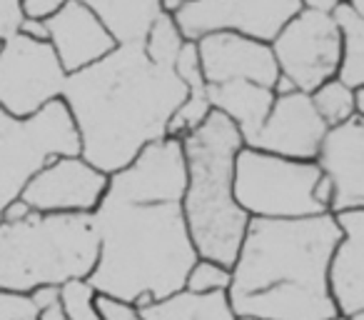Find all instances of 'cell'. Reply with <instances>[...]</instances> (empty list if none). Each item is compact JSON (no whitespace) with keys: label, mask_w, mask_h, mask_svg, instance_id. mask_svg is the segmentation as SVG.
I'll return each instance as SVG.
<instances>
[{"label":"cell","mask_w":364,"mask_h":320,"mask_svg":"<svg viewBox=\"0 0 364 320\" xmlns=\"http://www.w3.org/2000/svg\"><path fill=\"white\" fill-rule=\"evenodd\" d=\"M314 163L334 188L329 213L364 210V123L357 115L344 125L329 128Z\"/></svg>","instance_id":"13"},{"label":"cell","mask_w":364,"mask_h":320,"mask_svg":"<svg viewBox=\"0 0 364 320\" xmlns=\"http://www.w3.org/2000/svg\"><path fill=\"white\" fill-rule=\"evenodd\" d=\"M322 180L317 163L287 160L242 148L235 160V200L250 220H304L327 215L314 200Z\"/></svg>","instance_id":"6"},{"label":"cell","mask_w":364,"mask_h":320,"mask_svg":"<svg viewBox=\"0 0 364 320\" xmlns=\"http://www.w3.org/2000/svg\"><path fill=\"white\" fill-rule=\"evenodd\" d=\"M200 68L208 86L247 81L262 88H274L279 78L272 48L235 33H215L195 43Z\"/></svg>","instance_id":"12"},{"label":"cell","mask_w":364,"mask_h":320,"mask_svg":"<svg viewBox=\"0 0 364 320\" xmlns=\"http://www.w3.org/2000/svg\"><path fill=\"white\" fill-rule=\"evenodd\" d=\"M337 3L339 0H307L304 6L312 8V11H317V13H327V16H332L334 8H337Z\"/></svg>","instance_id":"31"},{"label":"cell","mask_w":364,"mask_h":320,"mask_svg":"<svg viewBox=\"0 0 364 320\" xmlns=\"http://www.w3.org/2000/svg\"><path fill=\"white\" fill-rule=\"evenodd\" d=\"M28 298H31L33 308H36L38 315H41V313L55 308V305L60 303V288H58V285H43V288L33 290Z\"/></svg>","instance_id":"28"},{"label":"cell","mask_w":364,"mask_h":320,"mask_svg":"<svg viewBox=\"0 0 364 320\" xmlns=\"http://www.w3.org/2000/svg\"><path fill=\"white\" fill-rule=\"evenodd\" d=\"M210 105L237 125L242 140H252L255 133L264 125L274 105L272 88L255 86L247 81H232L223 86H210Z\"/></svg>","instance_id":"16"},{"label":"cell","mask_w":364,"mask_h":320,"mask_svg":"<svg viewBox=\"0 0 364 320\" xmlns=\"http://www.w3.org/2000/svg\"><path fill=\"white\" fill-rule=\"evenodd\" d=\"M48 33H50V48L55 51L58 63L65 76L85 71V68L100 63L115 51V41L107 36L102 23L82 0H68L63 8L50 18Z\"/></svg>","instance_id":"14"},{"label":"cell","mask_w":364,"mask_h":320,"mask_svg":"<svg viewBox=\"0 0 364 320\" xmlns=\"http://www.w3.org/2000/svg\"><path fill=\"white\" fill-rule=\"evenodd\" d=\"M142 320H235L232 305L228 293L195 295L188 290L170 295L165 300L137 310Z\"/></svg>","instance_id":"18"},{"label":"cell","mask_w":364,"mask_h":320,"mask_svg":"<svg viewBox=\"0 0 364 320\" xmlns=\"http://www.w3.org/2000/svg\"><path fill=\"white\" fill-rule=\"evenodd\" d=\"M235 320H259V318H252V315H237Z\"/></svg>","instance_id":"36"},{"label":"cell","mask_w":364,"mask_h":320,"mask_svg":"<svg viewBox=\"0 0 364 320\" xmlns=\"http://www.w3.org/2000/svg\"><path fill=\"white\" fill-rule=\"evenodd\" d=\"M60 310L65 320H102L97 310V290L90 280H70L60 285Z\"/></svg>","instance_id":"22"},{"label":"cell","mask_w":364,"mask_h":320,"mask_svg":"<svg viewBox=\"0 0 364 320\" xmlns=\"http://www.w3.org/2000/svg\"><path fill=\"white\" fill-rule=\"evenodd\" d=\"M92 215L33 213L16 225H0V293L31 295L43 285L87 280L97 265Z\"/></svg>","instance_id":"5"},{"label":"cell","mask_w":364,"mask_h":320,"mask_svg":"<svg viewBox=\"0 0 364 320\" xmlns=\"http://www.w3.org/2000/svg\"><path fill=\"white\" fill-rule=\"evenodd\" d=\"M185 198L182 210L200 258L232 270L250 218L235 200V160L245 148L237 125L220 113L182 138Z\"/></svg>","instance_id":"4"},{"label":"cell","mask_w":364,"mask_h":320,"mask_svg":"<svg viewBox=\"0 0 364 320\" xmlns=\"http://www.w3.org/2000/svg\"><path fill=\"white\" fill-rule=\"evenodd\" d=\"M65 81L50 43L16 36L0 46V108L8 115L18 120L38 115L53 100H60Z\"/></svg>","instance_id":"8"},{"label":"cell","mask_w":364,"mask_h":320,"mask_svg":"<svg viewBox=\"0 0 364 320\" xmlns=\"http://www.w3.org/2000/svg\"><path fill=\"white\" fill-rule=\"evenodd\" d=\"M312 105L317 110V115L322 118V123L327 128L344 125L347 120H352L357 115V105H354V91L347 88L342 81H327L322 88L312 93Z\"/></svg>","instance_id":"20"},{"label":"cell","mask_w":364,"mask_h":320,"mask_svg":"<svg viewBox=\"0 0 364 320\" xmlns=\"http://www.w3.org/2000/svg\"><path fill=\"white\" fill-rule=\"evenodd\" d=\"M31 215H33L31 205H28L26 200L16 198V200H11L6 208H3V223H6V225H16V223H23V220H28Z\"/></svg>","instance_id":"29"},{"label":"cell","mask_w":364,"mask_h":320,"mask_svg":"<svg viewBox=\"0 0 364 320\" xmlns=\"http://www.w3.org/2000/svg\"><path fill=\"white\" fill-rule=\"evenodd\" d=\"M97 310H100L102 320H142L140 313L132 305L117 303V300L105 298L100 293H97Z\"/></svg>","instance_id":"26"},{"label":"cell","mask_w":364,"mask_h":320,"mask_svg":"<svg viewBox=\"0 0 364 320\" xmlns=\"http://www.w3.org/2000/svg\"><path fill=\"white\" fill-rule=\"evenodd\" d=\"M182 48H185V38H182L175 18L167 16V13H160L155 26H152L150 36H147V41H145L147 58H150L155 66L175 71V63H177V58H180Z\"/></svg>","instance_id":"21"},{"label":"cell","mask_w":364,"mask_h":320,"mask_svg":"<svg viewBox=\"0 0 364 320\" xmlns=\"http://www.w3.org/2000/svg\"><path fill=\"white\" fill-rule=\"evenodd\" d=\"M185 100V83L175 71L155 66L145 48H115L100 63L68 76L63 88L80 158L105 175L125 170L145 148L165 140Z\"/></svg>","instance_id":"2"},{"label":"cell","mask_w":364,"mask_h":320,"mask_svg":"<svg viewBox=\"0 0 364 320\" xmlns=\"http://www.w3.org/2000/svg\"><path fill=\"white\" fill-rule=\"evenodd\" d=\"M347 320H364V310H362V313H357V315H352V318H347Z\"/></svg>","instance_id":"37"},{"label":"cell","mask_w":364,"mask_h":320,"mask_svg":"<svg viewBox=\"0 0 364 320\" xmlns=\"http://www.w3.org/2000/svg\"><path fill=\"white\" fill-rule=\"evenodd\" d=\"M38 310L33 308L28 295L0 293V320H38Z\"/></svg>","instance_id":"24"},{"label":"cell","mask_w":364,"mask_h":320,"mask_svg":"<svg viewBox=\"0 0 364 320\" xmlns=\"http://www.w3.org/2000/svg\"><path fill=\"white\" fill-rule=\"evenodd\" d=\"M0 225H3V205H0Z\"/></svg>","instance_id":"38"},{"label":"cell","mask_w":364,"mask_h":320,"mask_svg":"<svg viewBox=\"0 0 364 320\" xmlns=\"http://www.w3.org/2000/svg\"><path fill=\"white\" fill-rule=\"evenodd\" d=\"M185 183L182 143L172 138L145 148L110 175L92 213L100 253L87 280L97 293L142 310L185 290L200 260L182 210Z\"/></svg>","instance_id":"1"},{"label":"cell","mask_w":364,"mask_h":320,"mask_svg":"<svg viewBox=\"0 0 364 320\" xmlns=\"http://www.w3.org/2000/svg\"><path fill=\"white\" fill-rule=\"evenodd\" d=\"M332 18L342 31L344 43L337 81H342L352 91H359V88H364V23L354 16L349 3H337Z\"/></svg>","instance_id":"19"},{"label":"cell","mask_w":364,"mask_h":320,"mask_svg":"<svg viewBox=\"0 0 364 320\" xmlns=\"http://www.w3.org/2000/svg\"><path fill=\"white\" fill-rule=\"evenodd\" d=\"M23 16L28 21H50L58 11L63 8V0H21Z\"/></svg>","instance_id":"27"},{"label":"cell","mask_w":364,"mask_h":320,"mask_svg":"<svg viewBox=\"0 0 364 320\" xmlns=\"http://www.w3.org/2000/svg\"><path fill=\"white\" fill-rule=\"evenodd\" d=\"M349 8H352L354 16L364 23V0H349Z\"/></svg>","instance_id":"35"},{"label":"cell","mask_w":364,"mask_h":320,"mask_svg":"<svg viewBox=\"0 0 364 320\" xmlns=\"http://www.w3.org/2000/svg\"><path fill=\"white\" fill-rule=\"evenodd\" d=\"M342 240L332 213L304 220H250L232 265L235 315L259 320H334L329 263Z\"/></svg>","instance_id":"3"},{"label":"cell","mask_w":364,"mask_h":320,"mask_svg":"<svg viewBox=\"0 0 364 320\" xmlns=\"http://www.w3.org/2000/svg\"><path fill=\"white\" fill-rule=\"evenodd\" d=\"M38 320H65V315H63L60 305H55V308L46 310V313H41V318Z\"/></svg>","instance_id":"34"},{"label":"cell","mask_w":364,"mask_h":320,"mask_svg":"<svg viewBox=\"0 0 364 320\" xmlns=\"http://www.w3.org/2000/svg\"><path fill=\"white\" fill-rule=\"evenodd\" d=\"M110 175L92 168L80 155L58 158L36 173L21 200L41 215H92L107 193Z\"/></svg>","instance_id":"10"},{"label":"cell","mask_w":364,"mask_h":320,"mask_svg":"<svg viewBox=\"0 0 364 320\" xmlns=\"http://www.w3.org/2000/svg\"><path fill=\"white\" fill-rule=\"evenodd\" d=\"M26 21L21 0H0V46L21 33V26Z\"/></svg>","instance_id":"25"},{"label":"cell","mask_w":364,"mask_h":320,"mask_svg":"<svg viewBox=\"0 0 364 320\" xmlns=\"http://www.w3.org/2000/svg\"><path fill=\"white\" fill-rule=\"evenodd\" d=\"M354 105H357V118L364 123V88L354 91Z\"/></svg>","instance_id":"33"},{"label":"cell","mask_w":364,"mask_h":320,"mask_svg":"<svg viewBox=\"0 0 364 320\" xmlns=\"http://www.w3.org/2000/svg\"><path fill=\"white\" fill-rule=\"evenodd\" d=\"M272 56L279 76L294 83L299 93L312 96L327 81H334L342 66V31L327 13L302 3V11L272 41Z\"/></svg>","instance_id":"7"},{"label":"cell","mask_w":364,"mask_h":320,"mask_svg":"<svg viewBox=\"0 0 364 320\" xmlns=\"http://www.w3.org/2000/svg\"><path fill=\"white\" fill-rule=\"evenodd\" d=\"M327 130L329 128L317 115L309 96L304 93H292L282 98L274 96V105L264 125L255 133L252 140L245 143V148H255V150L287 158V160L314 163L322 150Z\"/></svg>","instance_id":"11"},{"label":"cell","mask_w":364,"mask_h":320,"mask_svg":"<svg viewBox=\"0 0 364 320\" xmlns=\"http://www.w3.org/2000/svg\"><path fill=\"white\" fill-rule=\"evenodd\" d=\"M334 218L342 240L329 263V290L339 318H352L364 310V210Z\"/></svg>","instance_id":"15"},{"label":"cell","mask_w":364,"mask_h":320,"mask_svg":"<svg viewBox=\"0 0 364 320\" xmlns=\"http://www.w3.org/2000/svg\"><path fill=\"white\" fill-rule=\"evenodd\" d=\"M272 93L277 98H282V96H292V93H299L297 88H294V83L292 81H287L284 76H279L277 78V83H274V88H272Z\"/></svg>","instance_id":"32"},{"label":"cell","mask_w":364,"mask_h":320,"mask_svg":"<svg viewBox=\"0 0 364 320\" xmlns=\"http://www.w3.org/2000/svg\"><path fill=\"white\" fill-rule=\"evenodd\" d=\"M18 36L28 38V41H36V43H48L50 41V33H48V23L43 21H23L21 33Z\"/></svg>","instance_id":"30"},{"label":"cell","mask_w":364,"mask_h":320,"mask_svg":"<svg viewBox=\"0 0 364 320\" xmlns=\"http://www.w3.org/2000/svg\"><path fill=\"white\" fill-rule=\"evenodd\" d=\"M334 320H347V318H334Z\"/></svg>","instance_id":"39"},{"label":"cell","mask_w":364,"mask_h":320,"mask_svg":"<svg viewBox=\"0 0 364 320\" xmlns=\"http://www.w3.org/2000/svg\"><path fill=\"white\" fill-rule=\"evenodd\" d=\"M299 11L302 0H198L182 3L172 18L185 43H198L215 33H235L272 46Z\"/></svg>","instance_id":"9"},{"label":"cell","mask_w":364,"mask_h":320,"mask_svg":"<svg viewBox=\"0 0 364 320\" xmlns=\"http://www.w3.org/2000/svg\"><path fill=\"white\" fill-rule=\"evenodd\" d=\"M230 283H232V270L225 268L213 260L200 258L193 265V270L188 273L185 280V290L195 295H213V293H228Z\"/></svg>","instance_id":"23"},{"label":"cell","mask_w":364,"mask_h":320,"mask_svg":"<svg viewBox=\"0 0 364 320\" xmlns=\"http://www.w3.org/2000/svg\"><path fill=\"white\" fill-rule=\"evenodd\" d=\"M117 48H145V41L162 13L160 0H87Z\"/></svg>","instance_id":"17"}]
</instances>
